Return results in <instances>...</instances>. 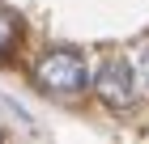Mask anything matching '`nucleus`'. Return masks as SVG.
<instances>
[{"mask_svg":"<svg viewBox=\"0 0 149 144\" xmlns=\"http://www.w3.org/2000/svg\"><path fill=\"white\" fill-rule=\"evenodd\" d=\"M34 76H38V85L51 89V93H77V89H85L90 72H85V59H81L77 51L56 47V51H47V55L38 59Z\"/></svg>","mask_w":149,"mask_h":144,"instance_id":"f257e3e1","label":"nucleus"},{"mask_svg":"<svg viewBox=\"0 0 149 144\" xmlns=\"http://www.w3.org/2000/svg\"><path fill=\"white\" fill-rule=\"evenodd\" d=\"M94 89L111 110H132V102H136V68L124 55H107L98 64V72H94Z\"/></svg>","mask_w":149,"mask_h":144,"instance_id":"f03ea898","label":"nucleus"},{"mask_svg":"<svg viewBox=\"0 0 149 144\" xmlns=\"http://www.w3.org/2000/svg\"><path fill=\"white\" fill-rule=\"evenodd\" d=\"M13 38H17V17H13V13L0 4V55L13 47Z\"/></svg>","mask_w":149,"mask_h":144,"instance_id":"7ed1b4c3","label":"nucleus"},{"mask_svg":"<svg viewBox=\"0 0 149 144\" xmlns=\"http://www.w3.org/2000/svg\"><path fill=\"white\" fill-rule=\"evenodd\" d=\"M136 72H141V81H145V89H149V47L141 51V59H136Z\"/></svg>","mask_w":149,"mask_h":144,"instance_id":"20e7f679","label":"nucleus"}]
</instances>
